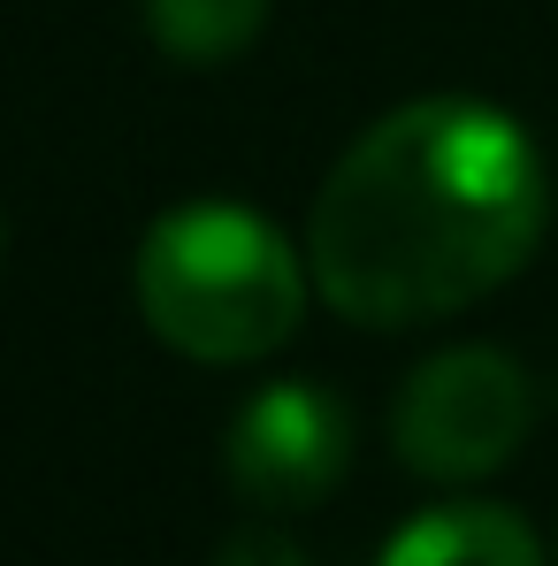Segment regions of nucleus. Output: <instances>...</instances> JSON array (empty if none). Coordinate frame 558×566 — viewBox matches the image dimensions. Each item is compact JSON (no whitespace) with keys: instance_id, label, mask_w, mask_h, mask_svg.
I'll return each mask as SVG.
<instances>
[{"instance_id":"nucleus-1","label":"nucleus","mask_w":558,"mask_h":566,"mask_svg":"<svg viewBox=\"0 0 558 566\" xmlns=\"http://www.w3.org/2000/svg\"><path fill=\"white\" fill-rule=\"evenodd\" d=\"M551 191L528 130L489 99H406L314 191L306 261L360 329L444 322L528 269Z\"/></svg>"},{"instance_id":"nucleus-2","label":"nucleus","mask_w":558,"mask_h":566,"mask_svg":"<svg viewBox=\"0 0 558 566\" xmlns=\"http://www.w3.org/2000/svg\"><path fill=\"white\" fill-rule=\"evenodd\" d=\"M138 314L169 353L207 368H245L298 337L306 269L269 214L191 199L169 207L138 245Z\"/></svg>"},{"instance_id":"nucleus-3","label":"nucleus","mask_w":558,"mask_h":566,"mask_svg":"<svg viewBox=\"0 0 558 566\" xmlns=\"http://www.w3.org/2000/svg\"><path fill=\"white\" fill-rule=\"evenodd\" d=\"M536 429V390L528 368L497 345H452L421 360L398 406H390V444L398 460L429 482H482L497 474Z\"/></svg>"},{"instance_id":"nucleus-4","label":"nucleus","mask_w":558,"mask_h":566,"mask_svg":"<svg viewBox=\"0 0 558 566\" xmlns=\"http://www.w3.org/2000/svg\"><path fill=\"white\" fill-rule=\"evenodd\" d=\"M352 468V406L322 382H269L222 437V474L261 513H306Z\"/></svg>"},{"instance_id":"nucleus-5","label":"nucleus","mask_w":558,"mask_h":566,"mask_svg":"<svg viewBox=\"0 0 558 566\" xmlns=\"http://www.w3.org/2000/svg\"><path fill=\"white\" fill-rule=\"evenodd\" d=\"M382 566H544V544L513 505L466 497V505H436L406 521L382 544Z\"/></svg>"},{"instance_id":"nucleus-6","label":"nucleus","mask_w":558,"mask_h":566,"mask_svg":"<svg viewBox=\"0 0 558 566\" xmlns=\"http://www.w3.org/2000/svg\"><path fill=\"white\" fill-rule=\"evenodd\" d=\"M269 23V0H146V31L161 54L177 62H230L261 39Z\"/></svg>"},{"instance_id":"nucleus-7","label":"nucleus","mask_w":558,"mask_h":566,"mask_svg":"<svg viewBox=\"0 0 558 566\" xmlns=\"http://www.w3.org/2000/svg\"><path fill=\"white\" fill-rule=\"evenodd\" d=\"M214 566H306V552H298L291 536H276V528H238V536L214 552Z\"/></svg>"}]
</instances>
